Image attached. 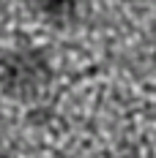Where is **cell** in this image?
Listing matches in <instances>:
<instances>
[{
    "mask_svg": "<svg viewBox=\"0 0 156 158\" xmlns=\"http://www.w3.org/2000/svg\"><path fill=\"white\" fill-rule=\"evenodd\" d=\"M30 6L47 22L58 25V27H69L77 19L79 8H82V0H30Z\"/></svg>",
    "mask_w": 156,
    "mask_h": 158,
    "instance_id": "cell-2",
    "label": "cell"
},
{
    "mask_svg": "<svg viewBox=\"0 0 156 158\" xmlns=\"http://www.w3.org/2000/svg\"><path fill=\"white\" fill-rule=\"evenodd\" d=\"M52 82V63L41 47H22L0 57V90L14 101H36Z\"/></svg>",
    "mask_w": 156,
    "mask_h": 158,
    "instance_id": "cell-1",
    "label": "cell"
}]
</instances>
